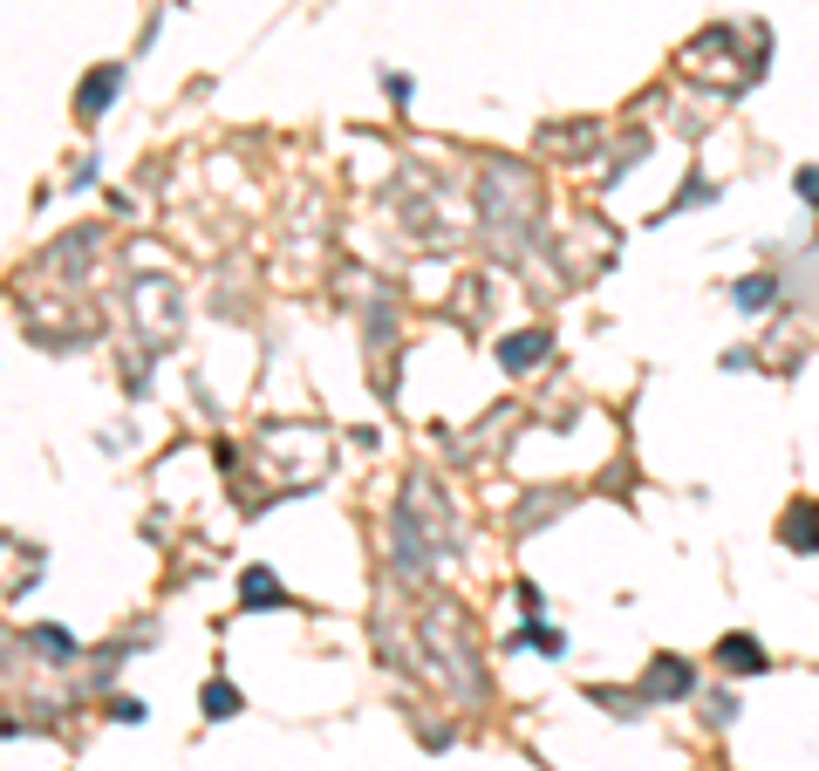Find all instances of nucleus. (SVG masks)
<instances>
[{"instance_id": "2", "label": "nucleus", "mask_w": 819, "mask_h": 771, "mask_svg": "<svg viewBox=\"0 0 819 771\" xmlns=\"http://www.w3.org/2000/svg\"><path fill=\"white\" fill-rule=\"evenodd\" d=\"M117 82H123V69H96V76L76 89V110H82V116H96L103 103H110V96H117Z\"/></svg>"}, {"instance_id": "8", "label": "nucleus", "mask_w": 819, "mask_h": 771, "mask_svg": "<svg viewBox=\"0 0 819 771\" xmlns=\"http://www.w3.org/2000/svg\"><path fill=\"white\" fill-rule=\"evenodd\" d=\"M205 710H212V717H233V710H239V696L226 690V683H212V690H205Z\"/></svg>"}, {"instance_id": "4", "label": "nucleus", "mask_w": 819, "mask_h": 771, "mask_svg": "<svg viewBox=\"0 0 819 771\" xmlns=\"http://www.w3.org/2000/svg\"><path fill=\"white\" fill-rule=\"evenodd\" d=\"M239 601H246V608H260V615H267V608H280V580H273L267 567H253V574L239 580Z\"/></svg>"}, {"instance_id": "6", "label": "nucleus", "mask_w": 819, "mask_h": 771, "mask_svg": "<svg viewBox=\"0 0 819 771\" xmlns=\"http://www.w3.org/2000/svg\"><path fill=\"white\" fill-rule=\"evenodd\" d=\"M649 696H690V669L676 656H663V669L649 676Z\"/></svg>"}, {"instance_id": "5", "label": "nucleus", "mask_w": 819, "mask_h": 771, "mask_svg": "<svg viewBox=\"0 0 819 771\" xmlns=\"http://www.w3.org/2000/svg\"><path fill=\"white\" fill-rule=\"evenodd\" d=\"M546 355V335L540 328H526V335H512L506 348H499V362H506V369H526V362H540Z\"/></svg>"}, {"instance_id": "1", "label": "nucleus", "mask_w": 819, "mask_h": 771, "mask_svg": "<svg viewBox=\"0 0 819 771\" xmlns=\"http://www.w3.org/2000/svg\"><path fill=\"white\" fill-rule=\"evenodd\" d=\"M717 662H724L731 676H758V669H772V662H765V649H758L751 635H724V649H717Z\"/></svg>"}, {"instance_id": "3", "label": "nucleus", "mask_w": 819, "mask_h": 771, "mask_svg": "<svg viewBox=\"0 0 819 771\" xmlns=\"http://www.w3.org/2000/svg\"><path fill=\"white\" fill-rule=\"evenodd\" d=\"M779 540H785V546H799V553H819V505H806V512H799V519H792V512H785Z\"/></svg>"}, {"instance_id": "7", "label": "nucleus", "mask_w": 819, "mask_h": 771, "mask_svg": "<svg viewBox=\"0 0 819 771\" xmlns=\"http://www.w3.org/2000/svg\"><path fill=\"white\" fill-rule=\"evenodd\" d=\"M772 294H779V287H772V273H751L744 287H731V301H738V308H765Z\"/></svg>"}]
</instances>
